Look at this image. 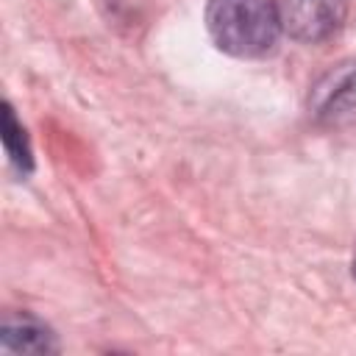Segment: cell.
<instances>
[{
    "instance_id": "obj_1",
    "label": "cell",
    "mask_w": 356,
    "mask_h": 356,
    "mask_svg": "<svg viewBox=\"0 0 356 356\" xmlns=\"http://www.w3.org/2000/svg\"><path fill=\"white\" fill-rule=\"evenodd\" d=\"M206 28L220 50L239 58L267 56L284 31L273 0H209Z\"/></svg>"
},
{
    "instance_id": "obj_2",
    "label": "cell",
    "mask_w": 356,
    "mask_h": 356,
    "mask_svg": "<svg viewBox=\"0 0 356 356\" xmlns=\"http://www.w3.org/2000/svg\"><path fill=\"white\" fill-rule=\"evenodd\" d=\"M309 111L325 128H345L356 122V58L339 61L309 92Z\"/></svg>"
},
{
    "instance_id": "obj_3",
    "label": "cell",
    "mask_w": 356,
    "mask_h": 356,
    "mask_svg": "<svg viewBox=\"0 0 356 356\" xmlns=\"http://www.w3.org/2000/svg\"><path fill=\"white\" fill-rule=\"evenodd\" d=\"M278 14L281 28L292 39L317 44L331 39L342 28L348 17V0H281Z\"/></svg>"
},
{
    "instance_id": "obj_4",
    "label": "cell",
    "mask_w": 356,
    "mask_h": 356,
    "mask_svg": "<svg viewBox=\"0 0 356 356\" xmlns=\"http://www.w3.org/2000/svg\"><path fill=\"white\" fill-rule=\"evenodd\" d=\"M0 345L3 350H17V353H53L58 348L56 334L31 314L6 317L0 328Z\"/></svg>"
},
{
    "instance_id": "obj_5",
    "label": "cell",
    "mask_w": 356,
    "mask_h": 356,
    "mask_svg": "<svg viewBox=\"0 0 356 356\" xmlns=\"http://www.w3.org/2000/svg\"><path fill=\"white\" fill-rule=\"evenodd\" d=\"M3 147L11 159V164L17 167V172L28 175L33 170V153H31V142L25 128L19 125L11 103H3Z\"/></svg>"
},
{
    "instance_id": "obj_6",
    "label": "cell",
    "mask_w": 356,
    "mask_h": 356,
    "mask_svg": "<svg viewBox=\"0 0 356 356\" xmlns=\"http://www.w3.org/2000/svg\"><path fill=\"white\" fill-rule=\"evenodd\" d=\"M353 278H356V253H353Z\"/></svg>"
}]
</instances>
